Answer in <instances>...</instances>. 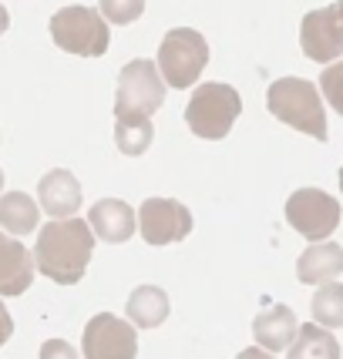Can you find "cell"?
Segmentation results:
<instances>
[{
  "mask_svg": "<svg viewBox=\"0 0 343 359\" xmlns=\"http://www.w3.org/2000/svg\"><path fill=\"white\" fill-rule=\"evenodd\" d=\"M290 356L286 359H340V343L330 329H320L316 323L299 326L293 343L286 346Z\"/></svg>",
  "mask_w": 343,
  "mask_h": 359,
  "instance_id": "17",
  "label": "cell"
},
{
  "mask_svg": "<svg viewBox=\"0 0 343 359\" xmlns=\"http://www.w3.org/2000/svg\"><path fill=\"white\" fill-rule=\"evenodd\" d=\"M269 114L316 141H327V111L316 84L306 78H280L266 91Z\"/></svg>",
  "mask_w": 343,
  "mask_h": 359,
  "instance_id": "2",
  "label": "cell"
},
{
  "mask_svg": "<svg viewBox=\"0 0 343 359\" xmlns=\"http://www.w3.org/2000/svg\"><path fill=\"white\" fill-rule=\"evenodd\" d=\"M235 359H276L269 349H263V346H252V349H242Z\"/></svg>",
  "mask_w": 343,
  "mask_h": 359,
  "instance_id": "24",
  "label": "cell"
},
{
  "mask_svg": "<svg viewBox=\"0 0 343 359\" xmlns=\"http://www.w3.org/2000/svg\"><path fill=\"white\" fill-rule=\"evenodd\" d=\"M297 329H299V323L290 306H269V309H263V313L252 319V336L269 353H286V346L293 343Z\"/></svg>",
  "mask_w": 343,
  "mask_h": 359,
  "instance_id": "15",
  "label": "cell"
},
{
  "mask_svg": "<svg viewBox=\"0 0 343 359\" xmlns=\"http://www.w3.org/2000/svg\"><path fill=\"white\" fill-rule=\"evenodd\" d=\"M11 27V14H7V7H0V34H7Z\"/></svg>",
  "mask_w": 343,
  "mask_h": 359,
  "instance_id": "25",
  "label": "cell"
},
{
  "mask_svg": "<svg viewBox=\"0 0 343 359\" xmlns=\"http://www.w3.org/2000/svg\"><path fill=\"white\" fill-rule=\"evenodd\" d=\"M242 114V97L233 84L222 81H209L202 88H195V94L186 104V125L195 138L205 141H222L233 131L235 118Z\"/></svg>",
  "mask_w": 343,
  "mask_h": 359,
  "instance_id": "3",
  "label": "cell"
},
{
  "mask_svg": "<svg viewBox=\"0 0 343 359\" xmlns=\"http://www.w3.org/2000/svg\"><path fill=\"white\" fill-rule=\"evenodd\" d=\"M313 319H316L320 326H327V329L343 326V285L337 279L323 282V285L316 289V299H313Z\"/></svg>",
  "mask_w": 343,
  "mask_h": 359,
  "instance_id": "20",
  "label": "cell"
},
{
  "mask_svg": "<svg viewBox=\"0 0 343 359\" xmlns=\"http://www.w3.org/2000/svg\"><path fill=\"white\" fill-rule=\"evenodd\" d=\"M299 47L303 54L316 64L337 61L343 54V4H330L320 11H310L303 17V27H299Z\"/></svg>",
  "mask_w": 343,
  "mask_h": 359,
  "instance_id": "10",
  "label": "cell"
},
{
  "mask_svg": "<svg viewBox=\"0 0 343 359\" xmlns=\"http://www.w3.org/2000/svg\"><path fill=\"white\" fill-rule=\"evenodd\" d=\"M343 272V249L337 242H313L310 249L299 255L297 262V279L306 285H323V282L340 279Z\"/></svg>",
  "mask_w": 343,
  "mask_h": 359,
  "instance_id": "14",
  "label": "cell"
},
{
  "mask_svg": "<svg viewBox=\"0 0 343 359\" xmlns=\"http://www.w3.org/2000/svg\"><path fill=\"white\" fill-rule=\"evenodd\" d=\"M88 229L94 238L108 242V245H122L135 235V208L122 198H101L91 205L88 212Z\"/></svg>",
  "mask_w": 343,
  "mask_h": 359,
  "instance_id": "11",
  "label": "cell"
},
{
  "mask_svg": "<svg viewBox=\"0 0 343 359\" xmlns=\"http://www.w3.org/2000/svg\"><path fill=\"white\" fill-rule=\"evenodd\" d=\"M34 282V259L20 238L0 232V296H20Z\"/></svg>",
  "mask_w": 343,
  "mask_h": 359,
  "instance_id": "12",
  "label": "cell"
},
{
  "mask_svg": "<svg viewBox=\"0 0 343 359\" xmlns=\"http://www.w3.org/2000/svg\"><path fill=\"white\" fill-rule=\"evenodd\" d=\"M155 138V128H152V118H141V114H131V118H118L115 125V141H118V151L128 158H138L148 151V144Z\"/></svg>",
  "mask_w": 343,
  "mask_h": 359,
  "instance_id": "19",
  "label": "cell"
},
{
  "mask_svg": "<svg viewBox=\"0 0 343 359\" xmlns=\"http://www.w3.org/2000/svg\"><path fill=\"white\" fill-rule=\"evenodd\" d=\"M286 222L310 242H323L340 225V202L320 188H299L286 202Z\"/></svg>",
  "mask_w": 343,
  "mask_h": 359,
  "instance_id": "7",
  "label": "cell"
},
{
  "mask_svg": "<svg viewBox=\"0 0 343 359\" xmlns=\"http://www.w3.org/2000/svg\"><path fill=\"white\" fill-rule=\"evenodd\" d=\"M165 81L158 74L155 61L138 57V61H128L118 71V91H115V118H152L162 104H165Z\"/></svg>",
  "mask_w": 343,
  "mask_h": 359,
  "instance_id": "6",
  "label": "cell"
},
{
  "mask_svg": "<svg viewBox=\"0 0 343 359\" xmlns=\"http://www.w3.org/2000/svg\"><path fill=\"white\" fill-rule=\"evenodd\" d=\"M205 64H209V41L192 27H172L162 37L158 47V74L165 81V88H195V81L202 78Z\"/></svg>",
  "mask_w": 343,
  "mask_h": 359,
  "instance_id": "4",
  "label": "cell"
},
{
  "mask_svg": "<svg viewBox=\"0 0 343 359\" xmlns=\"http://www.w3.org/2000/svg\"><path fill=\"white\" fill-rule=\"evenodd\" d=\"M128 323L138 329H155L169 319V296L158 285H138L125 302Z\"/></svg>",
  "mask_w": 343,
  "mask_h": 359,
  "instance_id": "16",
  "label": "cell"
},
{
  "mask_svg": "<svg viewBox=\"0 0 343 359\" xmlns=\"http://www.w3.org/2000/svg\"><path fill=\"white\" fill-rule=\"evenodd\" d=\"M37 219H41V212H37V202L31 195L11 191V195L0 198V229L7 235H17V238L31 235L37 229Z\"/></svg>",
  "mask_w": 343,
  "mask_h": 359,
  "instance_id": "18",
  "label": "cell"
},
{
  "mask_svg": "<svg viewBox=\"0 0 343 359\" xmlns=\"http://www.w3.org/2000/svg\"><path fill=\"white\" fill-rule=\"evenodd\" d=\"M0 191H4V168H0Z\"/></svg>",
  "mask_w": 343,
  "mask_h": 359,
  "instance_id": "26",
  "label": "cell"
},
{
  "mask_svg": "<svg viewBox=\"0 0 343 359\" xmlns=\"http://www.w3.org/2000/svg\"><path fill=\"white\" fill-rule=\"evenodd\" d=\"M94 252V235L88 222L78 215L71 219L47 222L37 232V245H34V269H41L51 282L58 285H75L84 279V269L91 262Z\"/></svg>",
  "mask_w": 343,
  "mask_h": 359,
  "instance_id": "1",
  "label": "cell"
},
{
  "mask_svg": "<svg viewBox=\"0 0 343 359\" xmlns=\"http://www.w3.org/2000/svg\"><path fill=\"white\" fill-rule=\"evenodd\" d=\"M135 229H141V238L155 249L175 245L192 232V212L175 198H148L135 215Z\"/></svg>",
  "mask_w": 343,
  "mask_h": 359,
  "instance_id": "9",
  "label": "cell"
},
{
  "mask_svg": "<svg viewBox=\"0 0 343 359\" xmlns=\"http://www.w3.org/2000/svg\"><path fill=\"white\" fill-rule=\"evenodd\" d=\"M51 37L61 50L75 54V57H101L108 50L111 31L108 20L94 7L75 4V7H61L51 17Z\"/></svg>",
  "mask_w": 343,
  "mask_h": 359,
  "instance_id": "5",
  "label": "cell"
},
{
  "mask_svg": "<svg viewBox=\"0 0 343 359\" xmlns=\"http://www.w3.org/2000/svg\"><path fill=\"white\" fill-rule=\"evenodd\" d=\"M98 7H101L98 14L108 24H118V27H128L145 14V0H98Z\"/></svg>",
  "mask_w": 343,
  "mask_h": 359,
  "instance_id": "21",
  "label": "cell"
},
{
  "mask_svg": "<svg viewBox=\"0 0 343 359\" xmlns=\"http://www.w3.org/2000/svg\"><path fill=\"white\" fill-rule=\"evenodd\" d=\"M37 195H41V208L51 219H71L81 205V182L67 168H54L41 178Z\"/></svg>",
  "mask_w": 343,
  "mask_h": 359,
  "instance_id": "13",
  "label": "cell"
},
{
  "mask_svg": "<svg viewBox=\"0 0 343 359\" xmlns=\"http://www.w3.org/2000/svg\"><path fill=\"white\" fill-rule=\"evenodd\" d=\"M41 359H81V353H75V346L64 339H47L41 346Z\"/></svg>",
  "mask_w": 343,
  "mask_h": 359,
  "instance_id": "22",
  "label": "cell"
},
{
  "mask_svg": "<svg viewBox=\"0 0 343 359\" xmlns=\"http://www.w3.org/2000/svg\"><path fill=\"white\" fill-rule=\"evenodd\" d=\"M14 336V319H11V313H7V306L0 302V346L7 343Z\"/></svg>",
  "mask_w": 343,
  "mask_h": 359,
  "instance_id": "23",
  "label": "cell"
},
{
  "mask_svg": "<svg viewBox=\"0 0 343 359\" xmlns=\"http://www.w3.org/2000/svg\"><path fill=\"white\" fill-rule=\"evenodd\" d=\"M84 359H135L138 356V329L115 313H98L81 336Z\"/></svg>",
  "mask_w": 343,
  "mask_h": 359,
  "instance_id": "8",
  "label": "cell"
}]
</instances>
